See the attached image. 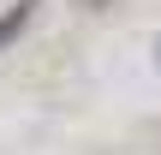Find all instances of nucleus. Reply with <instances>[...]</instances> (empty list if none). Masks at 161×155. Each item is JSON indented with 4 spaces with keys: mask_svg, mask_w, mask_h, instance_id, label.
Returning <instances> with one entry per match:
<instances>
[{
    "mask_svg": "<svg viewBox=\"0 0 161 155\" xmlns=\"http://www.w3.org/2000/svg\"><path fill=\"white\" fill-rule=\"evenodd\" d=\"M24 18H30V6H12V12H0V42H12V36L24 30Z\"/></svg>",
    "mask_w": 161,
    "mask_h": 155,
    "instance_id": "1",
    "label": "nucleus"
}]
</instances>
